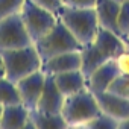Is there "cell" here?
I'll return each instance as SVG.
<instances>
[{
	"label": "cell",
	"mask_w": 129,
	"mask_h": 129,
	"mask_svg": "<svg viewBox=\"0 0 129 129\" xmlns=\"http://www.w3.org/2000/svg\"><path fill=\"white\" fill-rule=\"evenodd\" d=\"M44 81H46V73L43 70H37L17 82L21 103L29 111L37 109L38 100H40V96H41V91L44 87Z\"/></svg>",
	"instance_id": "obj_7"
},
{
	"label": "cell",
	"mask_w": 129,
	"mask_h": 129,
	"mask_svg": "<svg viewBox=\"0 0 129 129\" xmlns=\"http://www.w3.org/2000/svg\"><path fill=\"white\" fill-rule=\"evenodd\" d=\"M117 24L118 29L123 35V38L126 40L129 37V2L120 3V11H118V17H117Z\"/></svg>",
	"instance_id": "obj_19"
},
{
	"label": "cell",
	"mask_w": 129,
	"mask_h": 129,
	"mask_svg": "<svg viewBox=\"0 0 129 129\" xmlns=\"http://www.w3.org/2000/svg\"><path fill=\"white\" fill-rule=\"evenodd\" d=\"M64 97L66 96H64L59 91V88L56 87L53 76L52 75H46L44 87H43V91H41L37 109L44 111V112H52V114H61Z\"/></svg>",
	"instance_id": "obj_10"
},
{
	"label": "cell",
	"mask_w": 129,
	"mask_h": 129,
	"mask_svg": "<svg viewBox=\"0 0 129 129\" xmlns=\"http://www.w3.org/2000/svg\"><path fill=\"white\" fill-rule=\"evenodd\" d=\"M24 0H0V18L12 14H18Z\"/></svg>",
	"instance_id": "obj_20"
},
{
	"label": "cell",
	"mask_w": 129,
	"mask_h": 129,
	"mask_svg": "<svg viewBox=\"0 0 129 129\" xmlns=\"http://www.w3.org/2000/svg\"><path fill=\"white\" fill-rule=\"evenodd\" d=\"M6 78V69H5V62H3V58H2V53H0V79Z\"/></svg>",
	"instance_id": "obj_24"
},
{
	"label": "cell",
	"mask_w": 129,
	"mask_h": 129,
	"mask_svg": "<svg viewBox=\"0 0 129 129\" xmlns=\"http://www.w3.org/2000/svg\"><path fill=\"white\" fill-rule=\"evenodd\" d=\"M115 64H117V69H118V75L129 76V50L127 49L115 58Z\"/></svg>",
	"instance_id": "obj_21"
},
{
	"label": "cell",
	"mask_w": 129,
	"mask_h": 129,
	"mask_svg": "<svg viewBox=\"0 0 129 129\" xmlns=\"http://www.w3.org/2000/svg\"><path fill=\"white\" fill-rule=\"evenodd\" d=\"M82 64L81 58V50H73V52H66L56 55L47 61L43 62L41 70L46 75H58L64 72H70V70H79Z\"/></svg>",
	"instance_id": "obj_9"
},
{
	"label": "cell",
	"mask_w": 129,
	"mask_h": 129,
	"mask_svg": "<svg viewBox=\"0 0 129 129\" xmlns=\"http://www.w3.org/2000/svg\"><path fill=\"white\" fill-rule=\"evenodd\" d=\"M30 2L37 3V5L41 6V8H46V9L55 12L56 15H58V11H59L61 6H62V0H30Z\"/></svg>",
	"instance_id": "obj_23"
},
{
	"label": "cell",
	"mask_w": 129,
	"mask_h": 129,
	"mask_svg": "<svg viewBox=\"0 0 129 129\" xmlns=\"http://www.w3.org/2000/svg\"><path fill=\"white\" fill-rule=\"evenodd\" d=\"M29 118H30L34 129H64V127H67V123L61 114H52V112L34 109L29 114Z\"/></svg>",
	"instance_id": "obj_15"
},
{
	"label": "cell",
	"mask_w": 129,
	"mask_h": 129,
	"mask_svg": "<svg viewBox=\"0 0 129 129\" xmlns=\"http://www.w3.org/2000/svg\"><path fill=\"white\" fill-rule=\"evenodd\" d=\"M58 18L66 24V27L82 46L91 43L100 27L94 8L76 9L62 5L58 11Z\"/></svg>",
	"instance_id": "obj_2"
},
{
	"label": "cell",
	"mask_w": 129,
	"mask_h": 129,
	"mask_svg": "<svg viewBox=\"0 0 129 129\" xmlns=\"http://www.w3.org/2000/svg\"><path fill=\"white\" fill-rule=\"evenodd\" d=\"M118 129H129V117L118 123Z\"/></svg>",
	"instance_id": "obj_25"
},
{
	"label": "cell",
	"mask_w": 129,
	"mask_h": 129,
	"mask_svg": "<svg viewBox=\"0 0 129 129\" xmlns=\"http://www.w3.org/2000/svg\"><path fill=\"white\" fill-rule=\"evenodd\" d=\"M32 43L34 41L30 40L24 27L20 12L8 15L5 18H0V52L20 49Z\"/></svg>",
	"instance_id": "obj_6"
},
{
	"label": "cell",
	"mask_w": 129,
	"mask_h": 129,
	"mask_svg": "<svg viewBox=\"0 0 129 129\" xmlns=\"http://www.w3.org/2000/svg\"><path fill=\"white\" fill-rule=\"evenodd\" d=\"M29 114H30V111L23 103L3 106L2 117H0V129H26V127H32Z\"/></svg>",
	"instance_id": "obj_11"
},
{
	"label": "cell",
	"mask_w": 129,
	"mask_h": 129,
	"mask_svg": "<svg viewBox=\"0 0 129 129\" xmlns=\"http://www.w3.org/2000/svg\"><path fill=\"white\" fill-rule=\"evenodd\" d=\"M124 41H126V49H127V50H129V37H127V38H126V40H124Z\"/></svg>",
	"instance_id": "obj_26"
},
{
	"label": "cell",
	"mask_w": 129,
	"mask_h": 129,
	"mask_svg": "<svg viewBox=\"0 0 129 129\" xmlns=\"http://www.w3.org/2000/svg\"><path fill=\"white\" fill-rule=\"evenodd\" d=\"M21 103L20 93L17 88V82H12L8 78L0 79V105H15Z\"/></svg>",
	"instance_id": "obj_16"
},
{
	"label": "cell",
	"mask_w": 129,
	"mask_h": 129,
	"mask_svg": "<svg viewBox=\"0 0 129 129\" xmlns=\"http://www.w3.org/2000/svg\"><path fill=\"white\" fill-rule=\"evenodd\" d=\"M96 2L97 0H62V5L76 9H85V8H94Z\"/></svg>",
	"instance_id": "obj_22"
},
{
	"label": "cell",
	"mask_w": 129,
	"mask_h": 129,
	"mask_svg": "<svg viewBox=\"0 0 129 129\" xmlns=\"http://www.w3.org/2000/svg\"><path fill=\"white\" fill-rule=\"evenodd\" d=\"M84 127H90V129H118V121L109 115H106L105 112H99L93 120H90Z\"/></svg>",
	"instance_id": "obj_17"
},
{
	"label": "cell",
	"mask_w": 129,
	"mask_h": 129,
	"mask_svg": "<svg viewBox=\"0 0 129 129\" xmlns=\"http://www.w3.org/2000/svg\"><path fill=\"white\" fill-rule=\"evenodd\" d=\"M99 112L100 108L96 96L88 88L66 96L61 109V115L66 120L67 127H84Z\"/></svg>",
	"instance_id": "obj_1"
},
{
	"label": "cell",
	"mask_w": 129,
	"mask_h": 129,
	"mask_svg": "<svg viewBox=\"0 0 129 129\" xmlns=\"http://www.w3.org/2000/svg\"><path fill=\"white\" fill-rule=\"evenodd\" d=\"M37 52L41 58V61H47L56 55L66 53V52H73V50H81L82 44L73 37V34L66 27L59 18L56 21V24L40 40H37L35 43Z\"/></svg>",
	"instance_id": "obj_4"
},
{
	"label": "cell",
	"mask_w": 129,
	"mask_h": 129,
	"mask_svg": "<svg viewBox=\"0 0 129 129\" xmlns=\"http://www.w3.org/2000/svg\"><path fill=\"white\" fill-rule=\"evenodd\" d=\"M94 11H96L100 27H103L106 30H111L112 34L123 38V35L118 29V24H117V17H118V11H120V3L118 2H115V0H97Z\"/></svg>",
	"instance_id": "obj_13"
},
{
	"label": "cell",
	"mask_w": 129,
	"mask_h": 129,
	"mask_svg": "<svg viewBox=\"0 0 129 129\" xmlns=\"http://www.w3.org/2000/svg\"><path fill=\"white\" fill-rule=\"evenodd\" d=\"M118 76V69L115 59H109L100 67H97L88 78H87V88L91 93L97 91H106L111 85V82Z\"/></svg>",
	"instance_id": "obj_12"
},
{
	"label": "cell",
	"mask_w": 129,
	"mask_h": 129,
	"mask_svg": "<svg viewBox=\"0 0 129 129\" xmlns=\"http://www.w3.org/2000/svg\"><path fill=\"white\" fill-rule=\"evenodd\" d=\"M2 109H3V105H0V117H2Z\"/></svg>",
	"instance_id": "obj_28"
},
{
	"label": "cell",
	"mask_w": 129,
	"mask_h": 129,
	"mask_svg": "<svg viewBox=\"0 0 129 129\" xmlns=\"http://www.w3.org/2000/svg\"><path fill=\"white\" fill-rule=\"evenodd\" d=\"M20 15L34 43L41 37H44L58 21V15L55 12L38 6L30 0H24V3L20 9Z\"/></svg>",
	"instance_id": "obj_5"
},
{
	"label": "cell",
	"mask_w": 129,
	"mask_h": 129,
	"mask_svg": "<svg viewBox=\"0 0 129 129\" xmlns=\"http://www.w3.org/2000/svg\"><path fill=\"white\" fill-rule=\"evenodd\" d=\"M115 2H118V3H124V2H129V0H115Z\"/></svg>",
	"instance_id": "obj_27"
},
{
	"label": "cell",
	"mask_w": 129,
	"mask_h": 129,
	"mask_svg": "<svg viewBox=\"0 0 129 129\" xmlns=\"http://www.w3.org/2000/svg\"><path fill=\"white\" fill-rule=\"evenodd\" d=\"M93 94L96 96V100L99 103L100 111L105 112L106 115L115 118L118 123L129 117V99L118 96L115 93H111L108 90L106 91H97Z\"/></svg>",
	"instance_id": "obj_8"
},
{
	"label": "cell",
	"mask_w": 129,
	"mask_h": 129,
	"mask_svg": "<svg viewBox=\"0 0 129 129\" xmlns=\"http://www.w3.org/2000/svg\"><path fill=\"white\" fill-rule=\"evenodd\" d=\"M108 91L115 93L118 96H123L126 99H129V76L126 75H118L109 85Z\"/></svg>",
	"instance_id": "obj_18"
},
{
	"label": "cell",
	"mask_w": 129,
	"mask_h": 129,
	"mask_svg": "<svg viewBox=\"0 0 129 129\" xmlns=\"http://www.w3.org/2000/svg\"><path fill=\"white\" fill-rule=\"evenodd\" d=\"M55 79L56 87L64 96H70L78 91H82L87 88V78L85 75L79 70H70V72H64L58 75H52Z\"/></svg>",
	"instance_id": "obj_14"
},
{
	"label": "cell",
	"mask_w": 129,
	"mask_h": 129,
	"mask_svg": "<svg viewBox=\"0 0 129 129\" xmlns=\"http://www.w3.org/2000/svg\"><path fill=\"white\" fill-rule=\"evenodd\" d=\"M5 62L6 69V78L11 79L12 82H18L24 76L41 70L43 61L37 52L35 44H29L20 49H11V50H3L0 52Z\"/></svg>",
	"instance_id": "obj_3"
}]
</instances>
